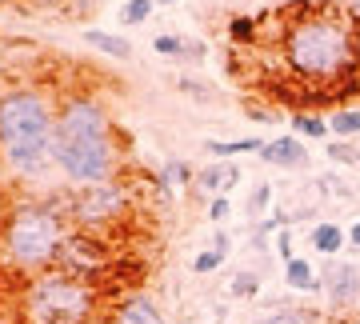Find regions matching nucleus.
<instances>
[{
	"label": "nucleus",
	"mask_w": 360,
	"mask_h": 324,
	"mask_svg": "<svg viewBox=\"0 0 360 324\" xmlns=\"http://www.w3.org/2000/svg\"><path fill=\"white\" fill-rule=\"evenodd\" d=\"M37 8H56V4H68V0H32Z\"/></svg>",
	"instance_id": "nucleus-36"
},
{
	"label": "nucleus",
	"mask_w": 360,
	"mask_h": 324,
	"mask_svg": "<svg viewBox=\"0 0 360 324\" xmlns=\"http://www.w3.org/2000/svg\"><path fill=\"white\" fill-rule=\"evenodd\" d=\"M156 56H168V60H180L184 65V52H188V40L184 37H172V32H160V37L153 40Z\"/></svg>",
	"instance_id": "nucleus-22"
},
{
	"label": "nucleus",
	"mask_w": 360,
	"mask_h": 324,
	"mask_svg": "<svg viewBox=\"0 0 360 324\" xmlns=\"http://www.w3.org/2000/svg\"><path fill=\"white\" fill-rule=\"evenodd\" d=\"M208 248H212L217 257L229 260V252H232V236H229V233H220V228H217V233H212V245H208Z\"/></svg>",
	"instance_id": "nucleus-30"
},
{
	"label": "nucleus",
	"mask_w": 360,
	"mask_h": 324,
	"mask_svg": "<svg viewBox=\"0 0 360 324\" xmlns=\"http://www.w3.org/2000/svg\"><path fill=\"white\" fill-rule=\"evenodd\" d=\"M108 324H168V316L148 292H124L108 309Z\"/></svg>",
	"instance_id": "nucleus-9"
},
{
	"label": "nucleus",
	"mask_w": 360,
	"mask_h": 324,
	"mask_svg": "<svg viewBox=\"0 0 360 324\" xmlns=\"http://www.w3.org/2000/svg\"><path fill=\"white\" fill-rule=\"evenodd\" d=\"M8 184H13V181H8V172L0 169V208L8 205V200H4V196H8Z\"/></svg>",
	"instance_id": "nucleus-33"
},
{
	"label": "nucleus",
	"mask_w": 360,
	"mask_h": 324,
	"mask_svg": "<svg viewBox=\"0 0 360 324\" xmlns=\"http://www.w3.org/2000/svg\"><path fill=\"white\" fill-rule=\"evenodd\" d=\"M193 184H196V169L188 160H168L165 169H160V176H156L160 196H172L176 188H193Z\"/></svg>",
	"instance_id": "nucleus-15"
},
{
	"label": "nucleus",
	"mask_w": 360,
	"mask_h": 324,
	"mask_svg": "<svg viewBox=\"0 0 360 324\" xmlns=\"http://www.w3.org/2000/svg\"><path fill=\"white\" fill-rule=\"evenodd\" d=\"M269 205H272V184L260 181L257 188H252V200H248V216H264Z\"/></svg>",
	"instance_id": "nucleus-24"
},
{
	"label": "nucleus",
	"mask_w": 360,
	"mask_h": 324,
	"mask_svg": "<svg viewBox=\"0 0 360 324\" xmlns=\"http://www.w3.org/2000/svg\"><path fill=\"white\" fill-rule=\"evenodd\" d=\"M80 40L89 44V48L104 52V56H112V60H132L136 52L124 37H116V32H104V28H80Z\"/></svg>",
	"instance_id": "nucleus-12"
},
{
	"label": "nucleus",
	"mask_w": 360,
	"mask_h": 324,
	"mask_svg": "<svg viewBox=\"0 0 360 324\" xmlns=\"http://www.w3.org/2000/svg\"><path fill=\"white\" fill-rule=\"evenodd\" d=\"M309 320L312 316L304 309H276V312H269L260 324H309Z\"/></svg>",
	"instance_id": "nucleus-25"
},
{
	"label": "nucleus",
	"mask_w": 360,
	"mask_h": 324,
	"mask_svg": "<svg viewBox=\"0 0 360 324\" xmlns=\"http://www.w3.org/2000/svg\"><path fill=\"white\" fill-rule=\"evenodd\" d=\"M220 264H224V257H217L212 248H200V252H196V260H193V273L196 276H208V273H217Z\"/></svg>",
	"instance_id": "nucleus-26"
},
{
	"label": "nucleus",
	"mask_w": 360,
	"mask_h": 324,
	"mask_svg": "<svg viewBox=\"0 0 360 324\" xmlns=\"http://www.w3.org/2000/svg\"><path fill=\"white\" fill-rule=\"evenodd\" d=\"M284 285L292 288V292H316V297H324V280L312 273V264L304 257L284 260Z\"/></svg>",
	"instance_id": "nucleus-13"
},
{
	"label": "nucleus",
	"mask_w": 360,
	"mask_h": 324,
	"mask_svg": "<svg viewBox=\"0 0 360 324\" xmlns=\"http://www.w3.org/2000/svg\"><path fill=\"white\" fill-rule=\"evenodd\" d=\"M165 4H176V0H165Z\"/></svg>",
	"instance_id": "nucleus-40"
},
{
	"label": "nucleus",
	"mask_w": 360,
	"mask_h": 324,
	"mask_svg": "<svg viewBox=\"0 0 360 324\" xmlns=\"http://www.w3.org/2000/svg\"><path fill=\"white\" fill-rule=\"evenodd\" d=\"M245 112H248L252 120H260V124H272V120H276V112H272V108H252V104H248Z\"/></svg>",
	"instance_id": "nucleus-32"
},
{
	"label": "nucleus",
	"mask_w": 360,
	"mask_h": 324,
	"mask_svg": "<svg viewBox=\"0 0 360 324\" xmlns=\"http://www.w3.org/2000/svg\"><path fill=\"white\" fill-rule=\"evenodd\" d=\"M112 268H116V252H112L108 236L89 233V228H68L65 245H60V257H56V273L101 285Z\"/></svg>",
	"instance_id": "nucleus-7"
},
{
	"label": "nucleus",
	"mask_w": 360,
	"mask_h": 324,
	"mask_svg": "<svg viewBox=\"0 0 360 324\" xmlns=\"http://www.w3.org/2000/svg\"><path fill=\"white\" fill-rule=\"evenodd\" d=\"M321 280H324V297H328L333 309H352L360 300V268L352 260L333 257L321 268Z\"/></svg>",
	"instance_id": "nucleus-8"
},
{
	"label": "nucleus",
	"mask_w": 360,
	"mask_h": 324,
	"mask_svg": "<svg viewBox=\"0 0 360 324\" xmlns=\"http://www.w3.org/2000/svg\"><path fill=\"white\" fill-rule=\"evenodd\" d=\"M356 65H360V28H356Z\"/></svg>",
	"instance_id": "nucleus-39"
},
{
	"label": "nucleus",
	"mask_w": 360,
	"mask_h": 324,
	"mask_svg": "<svg viewBox=\"0 0 360 324\" xmlns=\"http://www.w3.org/2000/svg\"><path fill=\"white\" fill-rule=\"evenodd\" d=\"M236 184H240V169H236L232 160H217V164H208V169H196L193 188H200V193L212 200V196H229Z\"/></svg>",
	"instance_id": "nucleus-11"
},
{
	"label": "nucleus",
	"mask_w": 360,
	"mask_h": 324,
	"mask_svg": "<svg viewBox=\"0 0 360 324\" xmlns=\"http://www.w3.org/2000/svg\"><path fill=\"white\" fill-rule=\"evenodd\" d=\"M316 184H321V188L333 196V200H336V196H340V200H352V184H345L340 176H321Z\"/></svg>",
	"instance_id": "nucleus-27"
},
{
	"label": "nucleus",
	"mask_w": 360,
	"mask_h": 324,
	"mask_svg": "<svg viewBox=\"0 0 360 324\" xmlns=\"http://www.w3.org/2000/svg\"><path fill=\"white\" fill-rule=\"evenodd\" d=\"M324 153L340 169H360V141H324Z\"/></svg>",
	"instance_id": "nucleus-19"
},
{
	"label": "nucleus",
	"mask_w": 360,
	"mask_h": 324,
	"mask_svg": "<svg viewBox=\"0 0 360 324\" xmlns=\"http://www.w3.org/2000/svg\"><path fill=\"white\" fill-rule=\"evenodd\" d=\"M260 160L269 164V169H284V172H300L312 164L309 148L300 136H269L264 148H260Z\"/></svg>",
	"instance_id": "nucleus-10"
},
{
	"label": "nucleus",
	"mask_w": 360,
	"mask_h": 324,
	"mask_svg": "<svg viewBox=\"0 0 360 324\" xmlns=\"http://www.w3.org/2000/svg\"><path fill=\"white\" fill-rule=\"evenodd\" d=\"M328 132L336 141H360V108H352V104L333 108L328 112Z\"/></svg>",
	"instance_id": "nucleus-16"
},
{
	"label": "nucleus",
	"mask_w": 360,
	"mask_h": 324,
	"mask_svg": "<svg viewBox=\"0 0 360 324\" xmlns=\"http://www.w3.org/2000/svg\"><path fill=\"white\" fill-rule=\"evenodd\" d=\"M52 164L68 188L116 181L124 169V141L112 112L92 92H60L52 132Z\"/></svg>",
	"instance_id": "nucleus-2"
},
{
	"label": "nucleus",
	"mask_w": 360,
	"mask_h": 324,
	"mask_svg": "<svg viewBox=\"0 0 360 324\" xmlns=\"http://www.w3.org/2000/svg\"><path fill=\"white\" fill-rule=\"evenodd\" d=\"M345 8H348V13H352V16H356V20H360V0H348Z\"/></svg>",
	"instance_id": "nucleus-37"
},
{
	"label": "nucleus",
	"mask_w": 360,
	"mask_h": 324,
	"mask_svg": "<svg viewBox=\"0 0 360 324\" xmlns=\"http://www.w3.org/2000/svg\"><path fill=\"white\" fill-rule=\"evenodd\" d=\"M68 228V193L16 196L0 208V273L20 280L56 268Z\"/></svg>",
	"instance_id": "nucleus-4"
},
{
	"label": "nucleus",
	"mask_w": 360,
	"mask_h": 324,
	"mask_svg": "<svg viewBox=\"0 0 360 324\" xmlns=\"http://www.w3.org/2000/svg\"><path fill=\"white\" fill-rule=\"evenodd\" d=\"M229 216H232V200H229V196H212V200H208V221L224 224Z\"/></svg>",
	"instance_id": "nucleus-28"
},
{
	"label": "nucleus",
	"mask_w": 360,
	"mask_h": 324,
	"mask_svg": "<svg viewBox=\"0 0 360 324\" xmlns=\"http://www.w3.org/2000/svg\"><path fill=\"white\" fill-rule=\"evenodd\" d=\"M60 112V92L37 80H4L0 84V169L13 184L49 181L52 132Z\"/></svg>",
	"instance_id": "nucleus-3"
},
{
	"label": "nucleus",
	"mask_w": 360,
	"mask_h": 324,
	"mask_svg": "<svg viewBox=\"0 0 360 324\" xmlns=\"http://www.w3.org/2000/svg\"><path fill=\"white\" fill-rule=\"evenodd\" d=\"M0 304H4V273H0Z\"/></svg>",
	"instance_id": "nucleus-38"
},
{
	"label": "nucleus",
	"mask_w": 360,
	"mask_h": 324,
	"mask_svg": "<svg viewBox=\"0 0 360 324\" xmlns=\"http://www.w3.org/2000/svg\"><path fill=\"white\" fill-rule=\"evenodd\" d=\"M292 132L304 141H328V117L321 112H292Z\"/></svg>",
	"instance_id": "nucleus-18"
},
{
	"label": "nucleus",
	"mask_w": 360,
	"mask_h": 324,
	"mask_svg": "<svg viewBox=\"0 0 360 324\" xmlns=\"http://www.w3.org/2000/svg\"><path fill=\"white\" fill-rule=\"evenodd\" d=\"M153 16V0H124V8H120V25H144Z\"/></svg>",
	"instance_id": "nucleus-23"
},
{
	"label": "nucleus",
	"mask_w": 360,
	"mask_h": 324,
	"mask_svg": "<svg viewBox=\"0 0 360 324\" xmlns=\"http://www.w3.org/2000/svg\"><path fill=\"white\" fill-rule=\"evenodd\" d=\"M309 245L321 252V257H340V248L348 245V228H340V224L333 221H321V224H312V233H309Z\"/></svg>",
	"instance_id": "nucleus-14"
},
{
	"label": "nucleus",
	"mask_w": 360,
	"mask_h": 324,
	"mask_svg": "<svg viewBox=\"0 0 360 324\" xmlns=\"http://www.w3.org/2000/svg\"><path fill=\"white\" fill-rule=\"evenodd\" d=\"M348 245H352V248H360V221L352 224V228H348Z\"/></svg>",
	"instance_id": "nucleus-35"
},
{
	"label": "nucleus",
	"mask_w": 360,
	"mask_h": 324,
	"mask_svg": "<svg viewBox=\"0 0 360 324\" xmlns=\"http://www.w3.org/2000/svg\"><path fill=\"white\" fill-rule=\"evenodd\" d=\"M176 89L188 92V96H196V101H212V89H208V84H200V80H193V77H180Z\"/></svg>",
	"instance_id": "nucleus-29"
},
{
	"label": "nucleus",
	"mask_w": 360,
	"mask_h": 324,
	"mask_svg": "<svg viewBox=\"0 0 360 324\" xmlns=\"http://www.w3.org/2000/svg\"><path fill=\"white\" fill-rule=\"evenodd\" d=\"M92 4L96 0H68V8H77V13H92Z\"/></svg>",
	"instance_id": "nucleus-34"
},
{
	"label": "nucleus",
	"mask_w": 360,
	"mask_h": 324,
	"mask_svg": "<svg viewBox=\"0 0 360 324\" xmlns=\"http://www.w3.org/2000/svg\"><path fill=\"white\" fill-rule=\"evenodd\" d=\"M360 20L333 0H292L281 13V60L296 84L333 89L340 101L360 89Z\"/></svg>",
	"instance_id": "nucleus-1"
},
{
	"label": "nucleus",
	"mask_w": 360,
	"mask_h": 324,
	"mask_svg": "<svg viewBox=\"0 0 360 324\" xmlns=\"http://www.w3.org/2000/svg\"><path fill=\"white\" fill-rule=\"evenodd\" d=\"M20 316L25 324H92L101 316V285L65 276L56 268L28 276L20 288Z\"/></svg>",
	"instance_id": "nucleus-5"
},
{
	"label": "nucleus",
	"mask_w": 360,
	"mask_h": 324,
	"mask_svg": "<svg viewBox=\"0 0 360 324\" xmlns=\"http://www.w3.org/2000/svg\"><path fill=\"white\" fill-rule=\"evenodd\" d=\"M232 297L236 300H257L260 297V273L252 268H240V273H232Z\"/></svg>",
	"instance_id": "nucleus-21"
},
{
	"label": "nucleus",
	"mask_w": 360,
	"mask_h": 324,
	"mask_svg": "<svg viewBox=\"0 0 360 324\" xmlns=\"http://www.w3.org/2000/svg\"><path fill=\"white\" fill-rule=\"evenodd\" d=\"M208 156H217V160H229V156H245V153H257L264 148V136H240V141H208L205 144Z\"/></svg>",
	"instance_id": "nucleus-17"
},
{
	"label": "nucleus",
	"mask_w": 360,
	"mask_h": 324,
	"mask_svg": "<svg viewBox=\"0 0 360 324\" xmlns=\"http://www.w3.org/2000/svg\"><path fill=\"white\" fill-rule=\"evenodd\" d=\"M129 212H132V193L120 176L68 193V221H72V228H89V233L108 236V228H116Z\"/></svg>",
	"instance_id": "nucleus-6"
},
{
	"label": "nucleus",
	"mask_w": 360,
	"mask_h": 324,
	"mask_svg": "<svg viewBox=\"0 0 360 324\" xmlns=\"http://www.w3.org/2000/svg\"><path fill=\"white\" fill-rule=\"evenodd\" d=\"M257 25L260 16H229V40L232 44H240V48H248V44H257Z\"/></svg>",
	"instance_id": "nucleus-20"
},
{
	"label": "nucleus",
	"mask_w": 360,
	"mask_h": 324,
	"mask_svg": "<svg viewBox=\"0 0 360 324\" xmlns=\"http://www.w3.org/2000/svg\"><path fill=\"white\" fill-rule=\"evenodd\" d=\"M276 252H281V260H292V228H281V236H276Z\"/></svg>",
	"instance_id": "nucleus-31"
}]
</instances>
